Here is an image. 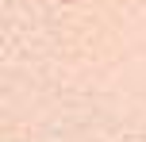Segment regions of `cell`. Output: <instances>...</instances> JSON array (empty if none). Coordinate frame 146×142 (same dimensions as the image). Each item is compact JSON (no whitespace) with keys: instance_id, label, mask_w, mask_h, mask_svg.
<instances>
[{"instance_id":"obj_1","label":"cell","mask_w":146,"mask_h":142,"mask_svg":"<svg viewBox=\"0 0 146 142\" xmlns=\"http://www.w3.org/2000/svg\"><path fill=\"white\" fill-rule=\"evenodd\" d=\"M66 4H69V0H66Z\"/></svg>"}]
</instances>
